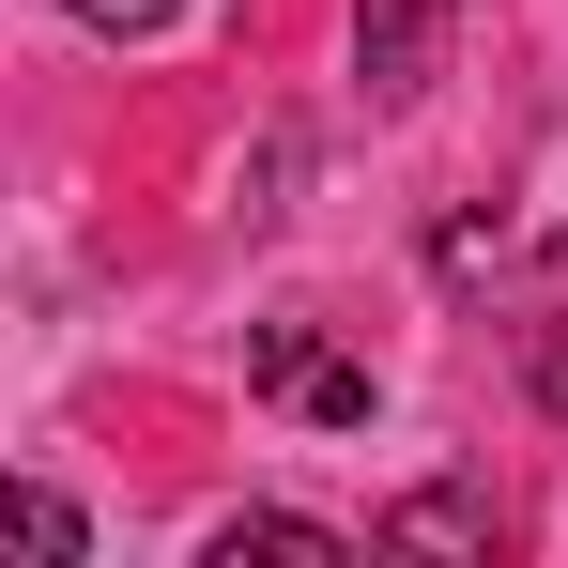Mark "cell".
<instances>
[{
    "label": "cell",
    "mask_w": 568,
    "mask_h": 568,
    "mask_svg": "<svg viewBox=\"0 0 568 568\" xmlns=\"http://www.w3.org/2000/svg\"><path fill=\"white\" fill-rule=\"evenodd\" d=\"M246 384H262L277 415H307V430H369V399H384V384L354 369V354H323L307 323H262V338H246Z\"/></svg>",
    "instance_id": "obj_1"
},
{
    "label": "cell",
    "mask_w": 568,
    "mask_h": 568,
    "mask_svg": "<svg viewBox=\"0 0 568 568\" xmlns=\"http://www.w3.org/2000/svg\"><path fill=\"white\" fill-rule=\"evenodd\" d=\"M354 62H369L384 108H415L446 78V0H354Z\"/></svg>",
    "instance_id": "obj_2"
},
{
    "label": "cell",
    "mask_w": 568,
    "mask_h": 568,
    "mask_svg": "<svg viewBox=\"0 0 568 568\" xmlns=\"http://www.w3.org/2000/svg\"><path fill=\"white\" fill-rule=\"evenodd\" d=\"M384 538H399V554H491V507H476V491H415Z\"/></svg>",
    "instance_id": "obj_3"
},
{
    "label": "cell",
    "mask_w": 568,
    "mask_h": 568,
    "mask_svg": "<svg viewBox=\"0 0 568 568\" xmlns=\"http://www.w3.org/2000/svg\"><path fill=\"white\" fill-rule=\"evenodd\" d=\"M93 31H170V0H78Z\"/></svg>",
    "instance_id": "obj_4"
},
{
    "label": "cell",
    "mask_w": 568,
    "mask_h": 568,
    "mask_svg": "<svg viewBox=\"0 0 568 568\" xmlns=\"http://www.w3.org/2000/svg\"><path fill=\"white\" fill-rule=\"evenodd\" d=\"M538 399H554V415H568V323H554V338H538Z\"/></svg>",
    "instance_id": "obj_5"
}]
</instances>
